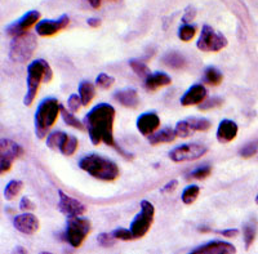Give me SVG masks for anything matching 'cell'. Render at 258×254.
<instances>
[{
  "instance_id": "cell-1",
  "label": "cell",
  "mask_w": 258,
  "mask_h": 254,
  "mask_svg": "<svg viewBox=\"0 0 258 254\" xmlns=\"http://www.w3.org/2000/svg\"><path fill=\"white\" fill-rule=\"evenodd\" d=\"M115 108L107 103H100L94 106L88 114L84 117V125L88 131L89 138L93 145H100L103 142L107 146L115 147L117 151L123 154L125 158H129L125 152L116 146L114 141V120H115Z\"/></svg>"
},
{
  "instance_id": "cell-2",
  "label": "cell",
  "mask_w": 258,
  "mask_h": 254,
  "mask_svg": "<svg viewBox=\"0 0 258 254\" xmlns=\"http://www.w3.org/2000/svg\"><path fill=\"white\" fill-rule=\"evenodd\" d=\"M79 167L80 169L91 174L94 178L106 182L115 181L120 173L114 161L103 158V156L96 155V154L85 155L84 158L80 159Z\"/></svg>"
},
{
  "instance_id": "cell-3",
  "label": "cell",
  "mask_w": 258,
  "mask_h": 254,
  "mask_svg": "<svg viewBox=\"0 0 258 254\" xmlns=\"http://www.w3.org/2000/svg\"><path fill=\"white\" fill-rule=\"evenodd\" d=\"M53 79V71L44 59H36L27 66V93L25 94V106H31L41 83H49Z\"/></svg>"
},
{
  "instance_id": "cell-4",
  "label": "cell",
  "mask_w": 258,
  "mask_h": 254,
  "mask_svg": "<svg viewBox=\"0 0 258 254\" xmlns=\"http://www.w3.org/2000/svg\"><path fill=\"white\" fill-rule=\"evenodd\" d=\"M59 114H61V105L54 97L43 99L39 103L35 112V133L39 140L48 137V132L54 125Z\"/></svg>"
},
{
  "instance_id": "cell-5",
  "label": "cell",
  "mask_w": 258,
  "mask_h": 254,
  "mask_svg": "<svg viewBox=\"0 0 258 254\" xmlns=\"http://www.w3.org/2000/svg\"><path fill=\"white\" fill-rule=\"evenodd\" d=\"M36 36L30 32L15 36L9 47V58L16 64H26L36 49Z\"/></svg>"
},
{
  "instance_id": "cell-6",
  "label": "cell",
  "mask_w": 258,
  "mask_h": 254,
  "mask_svg": "<svg viewBox=\"0 0 258 254\" xmlns=\"http://www.w3.org/2000/svg\"><path fill=\"white\" fill-rule=\"evenodd\" d=\"M92 230V225L87 218H82V216L69 217L68 227L64 231V239L73 248H79L88 236Z\"/></svg>"
},
{
  "instance_id": "cell-7",
  "label": "cell",
  "mask_w": 258,
  "mask_h": 254,
  "mask_svg": "<svg viewBox=\"0 0 258 254\" xmlns=\"http://www.w3.org/2000/svg\"><path fill=\"white\" fill-rule=\"evenodd\" d=\"M154 214H155L154 205L147 200H142L141 213H138L133 219V222L131 223V231L135 239H141L147 234V231L150 230L154 222Z\"/></svg>"
},
{
  "instance_id": "cell-8",
  "label": "cell",
  "mask_w": 258,
  "mask_h": 254,
  "mask_svg": "<svg viewBox=\"0 0 258 254\" xmlns=\"http://www.w3.org/2000/svg\"><path fill=\"white\" fill-rule=\"evenodd\" d=\"M227 43L229 41L222 34H218L211 26L204 25L202 32H200L197 47L202 52H220L223 48L227 47Z\"/></svg>"
},
{
  "instance_id": "cell-9",
  "label": "cell",
  "mask_w": 258,
  "mask_h": 254,
  "mask_svg": "<svg viewBox=\"0 0 258 254\" xmlns=\"http://www.w3.org/2000/svg\"><path fill=\"white\" fill-rule=\"evenodd\" d=\"M208 152L204 145L199 143H186L181 146L176 147L169 152L170 160L174 163H183V161H194L200 159Z\"/></svg>"
},
{
  "instance_id": "cell-10",
  "label": "cell",
  "mask_w": 258,
  "mask_h": 254,
  "mask_svg": "<svg viewBox=\"0 0 258 254\" xmlns=\"http://www.w3.org/2000/svg\"><path fill=\"white\" fill-rule=\"evenodd\" d=\"M24 155V149L11 140H2L0 142V170L2 174L12 168L16 159Z\"/></svg>"
},
{
  "instance_id": "cell-11",
  "label": "cell",
  "mask_w": 258,
  "mask_h": 254,
  "mask_svg": "<svg viewBox=\"0 0 258 254\" xmlns=\"http://www.w3.org/2000/svg\"><path fill=\"white\" fill-rule=\"evenodd\" d=\"M39 18H40V13H39L38 11H30L26 15L22 16L20 20L15 21L13 24L8 25V26L6 27V32L8 35L13 36V38L18 35H22V34H25L30 27L34 26V25L38 22Z\"/></svg>"
},
{
  "instance_id": "cell-12",
  "label": "cell",
  "mask_w": 258,
  "mask_h": 254,
  "mask_svg": "<svg viewBox=\"0 0 258 254\" xmlns=\"http://www.w3.org/2000/svg\"><path fill=\"white\" fill-rule=\"evenodd\" d=\"M58 209L66 217L83 216L87 212V208H85V205L83 203H80L77 199L66 195L62 190H58Z\"/></svg>"
},
{
  "instance_id": "cell-13",
  "label": "cell",
  "mask_w": 258,
  "mask_h": 254,
  "mask_svg": "<svg viewBox=\"0 0 258 254\" xmlns=\"http://www.w3.org/2000/svg\"><path fill=\"white\" fill-rule=\"evenodd\" d=\"M70 18L68 15H62L58 20H44L38 22L35 31L40 36H52L57 32L62 31L69 26Z\"/></svg>"
},
{
  "instance_id": "cell-14",
  "label": "cell",
  "mask_w": 258,
  "mask_h": 254,
  "mask_svg": "<svg viewBox=\"0 0 258 254\" xmlns=\"http://www.w3.org/2000/svg\"><path fill=\"white\" fill-rule=\"evenodd\" d=\"M13 225H15L16 230L22 232V234L32 235L39 230L40 223H39V219L34 214L24 213L13 218Z\"/></svg>"
},
{
  "instance_id": "cell-15",
  "label": "cell",
  "mask_w": 258,
  "mask_h": 254,
  "mask_svg": "<svg viewBox=\"0 0 258 254\" xmlns=\"http://www.w3.org/2000/svg\"><path fill=\"white\" fill-rule=\"evenodd\" d=\"M160 126V117L156 112H145L137 119V129L146 137L154 135V132Z\"/></svg>"
},
{
  "instance_id": "cell-16",
  "label": "cell",
  "mask_w": 258,
  "mask_h": 254,
  "mask_svg": "<svg viewBox=\"0 0 258 254\" xmlns=\"http://www.w3.org/2000/svg\"><path fill=\"white\" fill-rule=\"evenodd\" d=\"M191 254H231L236 253L232 244L226 241H211L190 251Z\"/></svg>"
},
{
  "instance_id": "cell-17",
  "label": "cell",
  "mask_w": 258,
  "mask_h": 254,
  "mask_svg": "<svg viewBox=\"0 0 258 254\" xmlns=\"http://www.w3.org/2000/svg\"><path fill=\"white\" fill-rule=\"evenodd\" d=\"M207 97V89L203 84H195L191 88H188L185 94L181 97L182 106H194L200 105Z\"/></svg>"
},
{
  "instance_id": "cell-18",
  "label": "cell",
  "mask_w": 258,
  "mask_h": 254,
  "mask_svg": "<svg viewBox=\"0 0 258 254\" xmlns=\"http://www.w3.org/2000/svg\"><path fill=\"white\" fill-rule=\"evenodd\" d=\"M238 125L235 121L229 119L222 120L217 129V141L220 143H229L238 136Z\"/></svg>"
},
{
  "instance_id": "cell-19",
  "label": "cell",
  "mask_w": 258,
  "mask_h": 254,
  "mask_svg": "<svg viewBox=\"0 0 258 254\" xmlns=\"http://www.w3.org/2000/svg\"><path fill=\"white\" fill-rule=\"evenodd\" d=\"M115 101L120 103L121 106L128 108H136L138 105V94L136 89L128 88V89H123L114 94Z\"/></svg>"
},
{
  "instance_id": "cell-20",
  "label": "cell",
  "mask_w": 258,
  "mask_h": 254,
  "mask_svg": "<svg viewBox=\"0 0 258 254\" xmlns=\"http://www.w3.org/2000/svg\"><path fill=\"white\" fill-rule=\"evenodd\" d=\"M170 83H172V79H170V76H168L167 74L155 73L149 75L145 79V87H146V89L149 92H154L161 87H167Z\"/></svg>"
},
{
  "instance_id": "cell-21",
  "label": "cell",
  "mask_w": 258,
  "mask_h": 254,
  "mask_svg": "<svg viewBox=\"0 0 258 254\" xmlns=\"http://www.w3.org/2000/svg\"><path fill=\"white\" fill-rule=\"evenodd\" d=\"M177 135L176 131L172 128H164L161 129L160 132L155 133V135H151L149 137L150 145L156 146V145H160V143H170L176 140Z\"/></svg>"
},
{
  "instance_id": "cell-22",
  "label": "cell",
  "mask_w": 258,
  "mask_h": 254,
  "mask_svg": "<svg viewBox=\"0 0 258 254\" xmlns=\"http://www.w3.org/2000/svg\"><path fill=\"white\" fill-rule=\"evenodd\" d=\"M163 62H164V65H167L168 68L179 70V69L185 68L186 58L178 52H169L163 57Z\"/></svg>"
},
{
  "instance_id": "cell-23",
  "label": "cell",
  "mask_w": 258,
  "mask_h": 254,
  "mask_svg": "<svg viewBox=\"0 0 258 254\" xmlns=\"http://www.w3.org/2000/svg\"><path fill=\"white\" fill-rule=\"evenodd\" d=\"M94 94H96L94 85L88 80H83L79 84V96L82 98L83 106H88L94 98Z\"/></svg>"
},
{
  "instance_id": "cell-24",
  "label": "cell",
  "mask_w": 258,
  "mask_h": 254,
  "mask_svg": "<svg viewBox=\"0 0 258 254\" xmlns=\"http://www.w3.org/2000/svg\"><path fill=\"white\" fill-rule=\"evenodd\" d=\"M78 147H79L78 138L71 135H68L63 140V142H62L61 147H59V152L64 156H73L77 152Z\"/></svg>"
},
{
  "instance_id": "cell-25",
  "label": "cell",
  "mask_w": 258,
  "mask_h": 254,
  "mask_svg": "<svg viewBox=\"0 0 258 254\" xmlns=\"http://www.w3.org/2000/svg\"><path fill=\"white\" fill-rule=\"evenodd\" d=\"M223 80V75L218 69L209 66L204 71V82L208 83L209 85H218Z\"/></svg>"
},
{
  "instance_id": "cell-26",
  "label": "cell",
  "mask_w": 258,
  "mask_h": 254,
  "mask_svg": "<svg viewBox=\"0 0 258 254\" xmlns=\"http://www.w3.org/2000/svg\"><path fill=\"white\" fill-rule=\"evenodd\" d=\"M257 234V225L255 222H248L243 227V236L244 242H245V249H249L253 245Z\"/></svg>"
},
{
  "instance_id": "cell-27",
  "label": "cell",
  "mask_w": 258,
  "mask_h": 254,
  "mask_svg": "<svg viewBox=\"0 0 258 254\" xmlns=\"http://www.w3.org/2000/svg\"><path fill=\"white\" fill-rule=\"evenodd\" d=\"M186 120L192 132H207L212 126V123L206 117H190Z\"/></svg>"
},
{
  "instance_id": "cell-28",
  "label": "cell",
  "mask_w": 258,
  "mask_h": 254,
  "mask_svg": "<svg viewBox=\"0 0 258 254\" xmlns=\"http://www.w3.org/2000/svg\"><path fill=\"white\" fill-rule=\"evenodd\" d=\"M66 133H63V132H53V133H50V135H48L47 137V146L49 147L50 150H58L59 151V147H61L62 142H63V140L66 138Z\"/></svg>"
},
{
  "instance_id": "cell-29",
  "label": "cell",
  "mask_w": 258,
  "mask_h": 254,
  "mask_svg": "<svg viewBox=\"0 0 258 254\" xmlns=\"http://www.w3.org/2000/svg\"><path fill=\"white\" fill-rule=\"evenodd\" d=\"M61 116L63 119V121L68 124L69 126H73L75 129H79V131H83L84 129V123H82L80 120H78V117H75L73 115V112L68 111L63 106L61 105Z\"/></svg>"
},
{
  "instance_id": "cell-30",
  "label": "cell",
  "mask_w": 258,
  "mask_h": 254,
  "mask_svg": "<svg viewBox=\"0 0 258 254\" xmlns=\"http://www.w3.org/2000/svg\"><path fill=\"white\" fill-rule=\"evenodd\" d=\"M22 187H24V183H22V182L17 181V179H13V181L9 182L6 186V188H4V198H6L7 200H12V199H15L16 196L21 193Z\"/></svg>"
},
{
  "instance_id": "cell-31",
  "label": "cell",
  "mask_w": 258,
  "mask_h": 254,
  "mask_svg": "<svg viewBox=\"0 0 258 254\" xmlns=\"http://www.w3.org/2000/svg\"><path fill=\"white\" fill-rule=\"evenodd\" d=\"M199 194H200L199 186H197V184H191V186L186 187L185 190H183V193H182V198H181L182 202L185 203L186 205L192 204V203L198 199Z\"/></svg>"
},
{
  "instance_id": "cell-32",
  "label": "cell",
  "mask_w": 258,
  "mask_h": 254,
  "mask_svg": "<svg viewBox=\"0 0 258 254\" xmlns=\"http://www.w3.org/2000/svg\"><path fill=\"white\" fill-rule=\"evenodd\" d=\"M129 66L132 68V70L135 71V73L137 74L140 78H144V79H146L147 76L151 75V73H150V69L147 68V65L145 64V62L140 61V59H131V61H129Z\"/></svg>"
},
{
  "instance_id": "cell-33",
  "label": "cell",
  "mask_w": 258,
  "mask_h": 254,
  "mask_svg": "<svg viewBox=\"0 0 258 254\" xmlns=\"http://www.w3.org/2000/svg\"><path fill=\"white\" fill-rule=\"evenodd\" d=\"M197 34V27L188 24H183L178 30V38L182 41H190Z\"/></svg>"
},
{
  "instance_id": "cell-34",
  "label": "cell",
  "mask_w": 258,
  "mask_h": 254,
  "mask_svg": "<svg viewBox=\"0 0 258 254\" xmlns=\"http://www.w3.org/2000/svg\"><path fill=\"white\" fill-rule=\"evenodd\" d=\"M212 173V167L209 165H204V167H200L198 169H195L194 172H191L188 174V179H206L207 177H209Z\"/></svg>"
},
{
  "instance_id": "cell-35",
  "label": "cell",
  "mask_w": 258,
  "mask_h": 254,
  "mask_svg": "<svg viewBox=\"0 0 258 254\" xmlns=\"http://www.w3.org/2000/svg\"><path fill=\"white\" fill-rule=\"evenodd\" d=\"M174 131H176L177 137H181V138H187L194 133V132L191 131L190 125H188L187 120H182V121H178Z\"/></svg>"
},
{
  "instance_id": "cell-36",
  "label": "cell",
  "mask_w": 258,
  "mask_h": 254,
  "mask_svg": "<svg viewBox=\"0 0 258 254\" xmlns=\"http://www.w3.org/2000/svg\"><path fill=\"white\" fill-rule=\"evenodd\" d=\"M257 152H258V138L257 140L252 141V142H249L248 145H245V146L240 150V156L241 158L248 159L254 156Z\"/></svg>"
},
{
  "instance_id": "cell-37",
  "label": "cell",
  "mask_w": 258,
  "mask_h": 254,
  "mask_svg": "<svg viewBox=\"0 0 258 254\" xmlns=\"http://www.w3.org/2000/svg\"><path fill=\"white\" fill-rule=\"evenodd\" d=\"M115 236L111 234H107V232H103V234L98 235L97 237V241L100 244L102 248H111V246L115 245Z\"/></svg>"
},
{
  "instance_id": "cell-38",
  "label": "cell",
  "mask_w": 258,
  "mask_h": 254,
  "mask_svg": "<svg viewBox=\"0 0 258 254\" xmlns=\"http://www.w3.org/2000/svg\"><path fill=\"white\" fill-rule=\"evenodd\" d=\"M114 83H115L114 78L107 75V74H100V75L97 76V79H96V84L100 88H102V89H109V88L112 87Z\"/></svg>"
},
{
  "instance_id": "cell-39",
  "label": "cell",
  "mask_w": 258,
  "mask_h": 254,
  "mask_svg": "<svg viewBox=\"0 0 258 254\" xmlns=\"http://www.w3.org/2000/svg\"><path fill=\"white\" fill-rule=\"evenodd\" d=\"M112 235H114L116 240H123V241H129V240L135 239L132 231L126 230V228H121V227L112 231Z\"/></svg>"
},
{
  "instance_id": "cell-40",
  "label": "cell",
  "mask_w": 258,
  "mask_h": 254,
  "mask_svg": "<svg viewBox=\"0 0 258 254\" xmlns=\"http://www.w3.org/2000/svg\"><path fill=\"white\" fill-rule=\"evenodd\" d=\"M82 106H83V102H82V98H80V96H78V94H71V96L69 97L68 107L70 108L71 112H78Z\"/></svg>"
},
{
  "instance_id": "cell-41",
  "label": "cell",
  "mask_w": 258,
  "mask_h": 254,
  "mask_svg": "<svg viewBox=\"0 0 258 254\" xmlns=\"http://www.w3.org/2000/svg\"><path fill=\"white\" fill-rule=\"evenodd\" d=\"M222 98H218V97H213V98L208 99V101H206V102H203L202 105L199 106V110H202V111H207V110H211V108H214V107H220L221 105H222Z\"/></svg>"
},
{
  "instance_id": "cell-42",
  "label": "cell",
  "mask_w": 258,
  "mask_h": 254,
  "mask_svg": "<svg viewBox=\"0 0 258 254\" xmlns=\"http://www.w3.org/2000/svg\"><path fill=\"white\" fill-rule=\"evenodd\" d=\"M20 209L24 212H30V211H34V209H36V207L29 198H26V196H25V198L21 199Z\"/></svg>"
},
{
  "instance_id": "cell-43",
  "label": "cell",
  "mask_w": 258,
  "mask_h": 254,
  "mask_svg": "<svg viewBox=\"0 0 258 254\" xmlns=\"http://www.w3.org/2000/svg\"><path fill=\"white\" fill-rule=\"evenodd\" d=\"M177 186H178V181L177 179H172L170 182H168L167 184H165L163 188L160 190L161 194H170V193H173L174 190L177 188Z\"/></svg>"
},
{
  "instance_id": "cell-44",
  "label": "cell",
  "mask_w": 258,
  "mask_h": 254,
  "mask_svg": "<svg viewBox=\"0 0 258 254\" xmlns=\"http://www.w3.org/2000/svg\"><path fill=\"white\" fill-rule=\"evenodd\" d=\"M195 15H197V12H195V8H192V7H188V8L186 9L185 16L182 17V22H183V24H188V22H191V21L195 18Z\"/></svg>"
},
{
  "instance_id": "cell-45",
  "label": "cell",
  "mask_w": 258,
  "mask_h": 254,
  "mask_svg": "<svg viewBox=\"0 0 258 254\" xmlns=\"http://www.w3.org/2000/svg\"><path fill=\"white\" fill-rule=\"evenodd\" d=\"M218 234H221L222 236L229 237V239H232V237H236L239 235V231L236 228H227V230L218 231Z\"/></svg>"
},
{
  "instance_id": "cell-46",
  "label": "cell",
  "mask_w": 258,
  "mask_h": 254,
  "mask_svg": "<svg viewBox=\"0 0 258 254\" xmlns=\"http://www.w3.org/2000/svg\"><path fill=\"white\" fill-rule=\"evenodd\" d=\"M87 24L89 25L91 27H98L101 25V20L100 18H88V21H87Z\"/></svg>"
},
{
  "instance_id": "cell-47",
  "label": "cell",
  "mask_w": 258,
  "mask_h": 254,
  "mask_svg": "<svg viewBox=\"0 0 258 254\" xmlns=\"http://www.w3.org/2000/svg\"><path fill=\"white\" fill-rule=\"evenodd\" d=\"M88 2H89V4H91V6L93 7L94 9L100 8V6H101V0H88Z\"/></svg>"
},
{
  "instance_id": "cell-48",
  "label": "cell",
  "mask_w": 258,
  "mask_h": 254,
  "mask_svg": "<svg viewBox=\"0 0 258 254\" xmlns=\"http://www.w3.org/2000/svg\"><path fill=\"white\" fill-rule=\"evenodd\" d=\"M13 253H27V250L24 248H21V246H17V248L13 250Z\"/></svg>"
},
{
  "instance_id": "cell-49",
  "label": "cell",
  "mask_w": 258,
  "mask_h": 254,
  "mask_svg": "<svg viewBox=\"0 0 258 254\" xmlns=\"http://www.w3.org/2000/svg\"><path fill=\"white\" fill-rule=\"evenodd\" d=\"M110 2H116V0H110Z\"/></svg>"
}]
</instances>
